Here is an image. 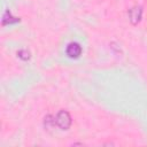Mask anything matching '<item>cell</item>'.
Instances as JSON below:
<instances>
[{"label":"cell","instance_id":"cell-1","mask_svg":"<svg viewBox=\"0 0 147 147\" xmlns=\"http://www.w3.org/2000/svg\"><path fill=\"white\" fill-rule=\"evenodd\" d=\"M54 124H56L61 130H67L71 124V117L69 113H67L65 110L59 111L54 119Z\"/></svg>","mask_w":147,"mask_h":147},{"label":"cell","instance_id":"cell-2","mask_svg":"<svg viewBox=\"0 0 147 147\" xmlns=\"http://www.w3.org/2000/svg\"><path fill=\"white\" fill-rule=\"evenodd\" d=\"M82 53V47L77 42H71L67 47V54L70 57H78Z\"/></svg>","mask_w":147,"mask_h":147},{"label":"cell","instance_id":"cell-3","mask_svg":"<svg viewBox=\"0 0 147 147\" xmlns=\"http://www.w3.org/2000/svg\"><path fill=\"white\" fill-rule=\"evenodd\" d=\"M141 14H142V9H141L140 7H134V8L130 9L129 16H130L131 22L134 23V24H136L137 22H139L140 18H141Z\"/></svg>","mask_w":147,"mask_h":147}]
</instances>
